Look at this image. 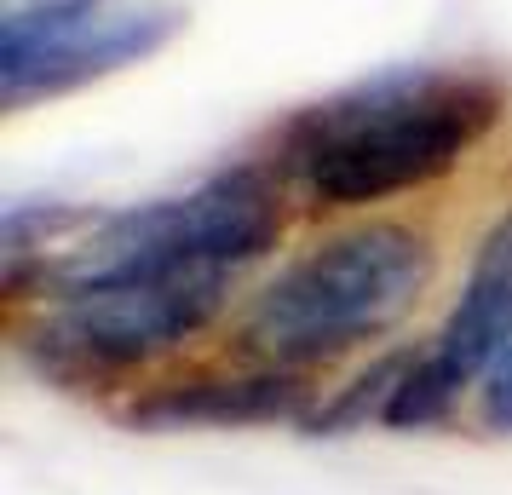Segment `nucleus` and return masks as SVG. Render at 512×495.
Here are the masks:
<instances>
[{
	"label": "nucleus",
	"instance_id": "obj_7",
	"mask_svg": "<svg viewBox=\"0 0 512 495\" xmlns=\"http://www.w3.org/2000/svg\"><path fill=\"white\" fill-rule=\"evenodd\" d=\"M300 415V380L248 375V380H179L133 403V426H248Z\"/></svg>",
	"mask_w": 512,
	"mask_h": 495
},
{
	"label": "nucleus",
	"instance_id": "obj_6",
	"mask_svg": "<svg viewBox=\"0 0 512 495\" xmlns=\"http://www.w3.org/2000/svg\"><path fill=\"white\" fill-rule=\"evenodd\" d=\"M507 352H512V208L478 242V260L466 271V288L449 311V323H443L438 346L403 369V386H397L386 421L392 426L438 421L443 409L461 398V386L484 380Z\"/></svg>",
	"mask_w": 512,
	"mask_h": 495
},
{
	"label": "nucleus",
	"instance_id": "obj_8",
	"mask_svg": "<svg viewBox=\"0 0 512 495\" xmlns=\"http://www.w3.org/2000/svg\"><path fill=\"white\" fill-rule=\"evenodd\" d=\"M484 415L495 426H507V432H512V352L484 375Z\"/></svg>",
	"mask_w": 512,
	"mask_h": 495
},
{
	"label": "nucleus",
	"instance_id": "obj_4",
	"mask_svg": "<svg viewBox=\"0 0 512 495\" xmlns=\"http://www.w3.org/2000/svg\"><path fill=\"white\" fill-rule=\"evenodd\" d=\"M225 288L231 277L208 271L58 283V306L41 340L58 369H139L208 329L225 306Z\"/></svg>",
	"mask_w": 512,
	"mask_h": 495
},
{
	"label": "nucleus",
	"instance_id": "obj_5",
	"mask_svg": "<svg viewBox=\"0 0 512 495\" xmlns=\"http://www.w3.org/2000/svg\"><path fill=\"white\" fill-rule=\"evenodd\" d=\"M173 29L179 12L150 0H47L35 12H12L0 29V93L6 104L64 93L75 81L150 58Z\"/></svg>",
	"mask_w": 512,
	"mask_h": 495
},
{
	"label": "nucleus",
	"instance_id": "obj_3",
	"mask_svg": "<svg viewBox=\"0 0 512 495\" xmlns=\"http://www.w3.org/2000/svg\"><path fill=\"white\" fill-rule=\"evenodd\" d=\"M277 231H282L277 185L259 167H231V173H213L208 185L185 190V196L110 213L70 254L58 283L179 277V271L231 277L242 265H254L259 254H271Z\"/></svg>",
	"mask_w": 512,
	"mask_h": 495
},
{
	"label": "nucleus",
	"instance_id": "obj_2",
	"mask_svg": "<svg viewBox=\"0 0 512 495\" xmlns=\"http://www.w3.org/2000/svg\"><path fill=\"white\" fill-rule=\"evenodd\" d=\"M432 283V242L409 225L369 219L317 242L277 271L242 317V346L271 369L323 363L397 329Z\"/></svg>",
	"mask_w": 512,
	"mask_h": 495
},
{
	"label": "nucleus",
	"instance_id": "obj_1",
	"mask_svg": "<svg viewBox=\"0 0 512 495\" xmlns=\"http://www.w3.org/2000/svg\"><path fill=\"white\" fill-rule=\"evenodd\" d=\"M507 110L478 70H392L282 127L277 167L323 208H369L443 179Z\"/></svg>",
	"mask_w": 512,
	"mask_h": 495
}]
</instances>
